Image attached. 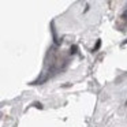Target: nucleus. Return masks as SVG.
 <instances>
[{"mask_svg": "<svg viewBox=\"0 0 127 127\" xmlns=\"http://www.w3.org/2000/svg\"><path fill=\"white\" fill-rule=\"evenodd\" d=\"M47 79H48V75H47V74H42V75H41V78L38 77V79H36V81H34V82H33V85H40V83L45 82Z\"/></svg>", "mask_w": 127, "mask_h": 127, "instance_id": "1", "label": "nucleus"}, {"mask_svg": "<svg viewBox=\"0 0 127 127\" xmlns=\"http://www.w3.org/2000/svg\"><path fill=\"white\" fill-rule=\"evenodd\" d=\"M123 19H126V21H127V11L123 14Z\"/></svg>", "mask_w": 127, "mask_h": 127, "instance_id": "5", "label": "nucleus"}, {"mask_svg": "<svg viewBox=\"0 0 127 127\" xmlns=\"http://www.w3.org/2000/svg\"><path fill=\"white\" fill-rule=\"evenodd\" d=\"M75 52H77V47L74 45V47H71V53H75Z\"/></svg>", "mask_w": 127, "mask_h": 127, "instance_id": "4", "label": "nucleus"}, {"mask_svg": "<svg viewBox=\"0 0 127 127\" xmlns=\"http://www.w3.org/2000/svg\"><path fill=\"white\" fill-rule=\"evenodd\" d=\"M34 107H36V108H38V109H42V104H41V102H34Z\"/></svg>", "mask_w": 127, "mask_h": 127, "instance_id": "2", "label": "nucleus"}, {"mask_svg": "<svg viewBox=\"0 0 127 127\" xmlns=\"http://www.w3.org/2000/svg\"><path fill=\"white\" fill-rule=\"evenodd\" d=\"M100 45H101V41H97V44H96V47H94V49L93 51H97L100 48Z\"/></svg>", "mask_w": 127, "mask_h": 127, "instance_id": "3", "label": "nucleus"}]
</instances>
